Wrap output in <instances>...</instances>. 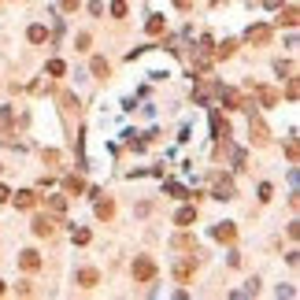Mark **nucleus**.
I'll list each match as a JSON object with an SVG mask.
<instances>
[{"label": "nucleus", "instance_id": "1", "mask_svg": "<svg viewBox=\"0 0 300 300\" xmlns=\"http://www.w3.org/2000/svg\"><path fill=\"white\" fill-rule=\"evenodd\" d=\"M156 278V263L148 256H137L134 259V282H152Z\"/></svg>", "mask_w": 300, "mask_h": 300}, {"label": "nucleus", "instance_id": "2", "mask_svg": "<svg viewBox=\"0 0 300 300\" xmlns=\"http://www.w3.org/2000/svg\"><path fill=\"white\" fill-rule=\"evenodd\" d=\"M215 93L222 97V104H226V108H245V97H241L237 89H222V86H219Z\"/></svg>", "mask_w": 300, "mask_h": 300}, {"label": "nucleus", "instance_id": "3", "mask_svg": "<svg viewBox=\"0 0 300 300\" xmlns=\"http://www.w3.org/2000/svg\"><path fill=\"white\" fill-rule=\"evenodd\" d=\"M245 37H248L252 45H267V41H270V26H263V23H259V26H248Z\"/></svg>", "mask_w": 300, "mask_h": 300}, {"label": "nucleus", "instance_id": "4", "mask_svg": "<svg viewBox=\"0 0 300 300\" xmlns=\"http://www.w3.org/2000/svg\"><path fill=\"white\" fill-rule=\"evenodd\" d=\"M215 200H233V182L230 178H215Z\"/></svg>", "mask_w": 300, "mask_h": 300}, {"label": "nucleus", "instance_id": "5", "mask_svg": "<svg viewBox=\"0 0 300 300\" xmlns=\"http://www.w3.org/2000/svg\"><path fill=\"white\" fill-rule=\"evenodd\" d=\"M211 130H215V137H219V141H226V137H230V123L219 115V111H211Z\"/></svg>", "mask_w": 300, "mask_h": 300}, {"label": "nucleus", "instance_id": "6", "mask_svg": "<svg viewBox=\"0 0 300 300\" xmlns=\"http://www.w3.org/2000/svg\"><path fill=\"white\" fill-rule=\"evenodd\" d=\"M211 233H215V241H226V245H230V241L237 237V226H233V222H219Z\"/></svg>", "mask_w": 300, "mask_h": 300}, {"label": "nucleus", "instance_id": "7", "mask_svg": "<svg viewBox=\"0 0 300 300\" xmlns=\"http://www.w3.org/2000/svg\"><path fill=\"white\" fill-rule=\"evenodd\" d=\"M252 141H256V145H267L270 141V134H267V126L259 123V115H252Z\"/></svg>", "mask_w": 300, "mask_h": 300}, {"label": "nucleus", "instance_id": "8", "mask_svg": "<svg viewBox=\"0 0 300 300\" xmlns=\"http://www.w3.org/2000/svg\"><path fill=\"white\" fill-rule=\"evenodd\" d=\"M37 204V196H34V189H19L15 193V208H23V211H30Z\"/></svg>", "mask_w": 300, "mask_h": 300}, {"label": "nucleus", "instance_id": "9", "mask_svg": "<svg viewBox=\"0 0 300 300\" xmlns=\"http://www.w3.org/2000/svg\"><path fill=\"white\" fill-rule=\"evenodd\" d=\"M45 208H49L52 215H63V211H67V196H60V193H56V196H45Z\"/></svg>", "mask_w": 300, "mask_h": 300}, {"label": "nucleus", "instance_id": "10", "mask_svg": "<svg viewBox=\"0 0 300 300\" xmlns=\"http://www.w3.org/2000/svg\"><path fill=\"white\" fill-rule=\"evenodd\" d=\"M174 222H178V226H189V222H196V208H193V204H185V208H178Z\"/></svg>", "mask_w": 300, "mask_h": 300}, {"label": "nucleus", "instance_id": "11", "mask_svg": "<svg viewBox=\"0 0 300 300\" xmlns=\"http://www.w3.org/2000/svg\"><path fill=\"white\" fill-rule=\"evenodd\" d=\"M30 230L37 233V237H49V233H52V219H45V215H37V219L30 222Z\"/></svg>", "mask_w": 300, "mask_h": 300}, {"label": "nucleus", "instance_id": "12", "mask_svg": "<svg viewBox=\"0 0 300 300\" xmlns=\"http://www.w3.org/2000/svg\"><path fill=\"white\" fill-rule=\"evenodd\" d=\"M19 263H23V270H37V267H41V256H37L34 248H26L23 256H19Z\"/></svg>", "mask_w": 300, "mask_h": 300}, {"label": "nucleus", "instance_id": "13", "mask_svg": "<svg viewBox=\"0 0 300 300\" xmlns=\"http://www.w3.org/2000/svg\"><path fill=\"white\" fill-rule=\"evenodd\" d=\"M174 278H178V282H189V278H193V263H189V259H178V263H174Z\"/></svg>", "mask_w": 300, "mask_h": 300}, {"label": "nucleus", "instance_id": "14", "mask_svg": "<svg viewBox=\"0 0 300 300\" xmlns=\"http://www.w3.org/2000/svg\"><path fill=\"white\" fill-rule=\"evenodd\" d=\"M256 93H259V104H263V108H274L278 104V93L270 89V86H259Z\"/></svg>", "mask_w": 300, "mask_h": 300}, {"label": "nucleus", "instance_id": "15", "mask_svg": "<svg viewBox=\"0 0 300 300\" xmlns=\"http://www.w3.org/2000/svg\"><path fill=\"white\" fill-rule=\"evenodd\" d=\"M97 282H100V274H97V270H93V267H86V270H78V285H86V289H93Z\"/></svg>", "mask_w": 300, "mask_h": 300}, {"label": "nucleus", "instance_id": "16", "mask_svg": "<svg viewBox=\"0 0 300 300\" xmlns=\"http://www.w3.org/2000/svg\"><path fill=\"white\" fill-rule=\"evenodd\" d=\"M26 37H30V45H41V41H45V37H49V30H45V26H41V23H34V26H30V30H26Z\"/></svg>", "mask_w": 300, "mask_h": 300}, {"label": "nucleus", "instance_id": "17", "mask_svg": "<svg viewBox=\"0 0 300 300\" xmlns=\"http://www.w3.org/2000/svg\"><path fill=\"white\" fill-rule=\"evenodd\" d=\"M296 23H300V12H296V8H285V12L278 15V26H296Z\"/></svg>", "mask_w": 300, "mask_h": 300}, {"label": "nucleus", "instance_id": "18", "mask_svg": "<svg viewBox=\"0 0 300 300\" xmlns=\"http://www.w3.org/2000/svg\"><path fill=\"white\" fill-rule=\"evenodd\" d=\"M63 189H67V193H82V189H86V182H82L78 174H67V178H63Z\"/></svg>", "mask_w": 300, "mask_h": 300}, {"label": "nucleus", "instance_id": "19", "mask_svg": "<svg viewBox=\"0 0 300 300\" xmlns=\"http://www.w3.org/2000/svg\"><path fill=\"white\" fill-rule=\"evenodd\" d=\"M233 52H237V41H222L219 49H215V56H219V60H230Z\"/></svg>", "mask_w": 300, "mask_h": 300}, {"label": "nucleus", "instance_id": "20", "mask_svg": "<svg viewBox=\"0 0 300 300\" xmlns=\"http://www.w3.org/2000/svg\"><path fill=\"white\" fill-rule=\"evenodd\" d=\"M97 215H100V219H111V215H115V204H111L108 196H104V200H97Z\"/></svg>", "mask_w": 300, "mask_h": 300}, {"label": "nucleus", "instance_id": "21", "mask_svg": "<svg viewBox=\"0 0 300 300\" xmlns=\"http://www.w3.org/2000/svg\"><path fill=\"white\" fill-rule=\"evenodd\" d=\"M71 241H74V245H89V230L86 226H78V230L71 226Z\"/></svg>", "mask_w": 300, "mask_h": 300}, {"label": "nucleus", "instance_id": "22", "mask_svg": "<svg viewBox=\"0 0 300 300\" xmlns=\"http://www.w3.org/2000/svg\"><path fill=\"white\" fill-rule=\"evenodd\" d=\"M45 71H49L52 78H60V74H67V63H63V60H49V67H45Z\"/></svg>", "mask_w": 300, "mask_h": 300}, {"label": "nucleus", "instance_id": "23", "mask_svg": "<svg viewBox=\"0 0 300 300\" xmlns=\"http://www.w3.org/2000/svg\"><path fill=\"white\" fill-rule=\"evenodd\" d=\"M163 15H152V19H148V34H163Z\"/></svg>", "mask_w": 300, "mask_h": 300}, {"label": "nucleus", "instance_id": "24", "mask_svg": "<svg viewBox=\"0 0 300 300\" xmlns=\"http://www.w3.org/2000/svg\"><path fill=\"white\" fill-rule=\"evenodd\" d=\"M108 12H111V15H115V19H126V4H123V0H115V4H111V8H108Z\"/></svg>", "mask_w": 300, "mask_h": 300}, {"label": "nucleus", "instance_id": "25", "mask_svg": "<svg viewBox=\"0 0 300 300\" xmlns=\"http://www.w3.org/2000/svg\"><path fill=\"white\" fill-rule=\"evenodd\" d=\"M285 97H289V100H296V97H300V86H296V78H289V86H285Z\"/></svg>", "mask_w": 300, "mask_h": 300}, {"label": "nucleus", "instance_id": "26", "mask_svg": "<svg viewBox=\"0 0 300 300\" xmlns=\"http://www.w3.org/2000/svg\"><path fill=\"white\" fill-rule=\"evenodd\" d=\"M285 156H289V163H296V156H300V148H296V141H289V145H285Z\"/></svg>", "mask_w": 300, "mask_h": 300}, {"label": "nucleus", "instance_id": "27", "mask_svg": "<svg viewBox=\"0 0 300 300\" xmlns=\"http://www.w3.org/2000/svg\"><path fill=\"white\" fill-rule=\"evenodd\" d=\"M93 74H104V78H108V63L104 60H93Z\"/></svg>", "mask_w": 300, "mask_h": 300}, {"label": "nucleus", "instance_id": "28", "mask_svg": "<svg viewBox=\"0 0 300 300\" xmlns=\"http://www.w3.org/2000/svg\"><path fill=\"white\" fill-rule=\"evenodd\" d=\"M274 71H278V74H293L296 67H293V63H282V60H278V63H274Z\"/></svg>", "mask_w": 300, "mask_h": 300}, {"label": "nucleus", "instance_id": "29", "mask_svg": "<svg viewBox=\"0 0 300 300\" xmlns=\"http://www.w3.org/2000/svg\"><path fill=\"white\" fill-rule=\"evenodd\" d=\"M167 193H174V196H189V193H185L178 182H167Z\"/></svg>", "mask_w": 300, "mask_h": 300}, {"label": "nucleus", "instance_id": "30", "mask_svg": "<svg viewBox=\"0 0 300 300\" xmlns=\"http://www.w3.org/2000/svg\"><path fill=\"white\" fill-rule=\"evenodd\" d=\"M233 167H245V148H233Z\"/></svg>", "mask_w": 300, "mask_h": 300}, {"label": "nucleus", "instance_id": "31", "mask_svg": "<svg viewBox=\"0 0 300 300\" xmlns=\"http://www.w3.org/2000/svg\"><path fill=\"white\" fill-rule=\"evenodd\" d=\"M78 4H82V0H60L63 12H78Z\"/></svg>", "mask_w": 300, "mask_h": 300}, {"label": "nucleus", "instance_id": "32", "mask_svg": "<svg viewBox=\"0 0 300 300\" xmlns=\"http://www.w3.org/2000/svg\"><path fill=\"white\" fill-rule=\"evenodd\" d=\"M270 193H274V189H270V185H267V182H263V185H259V200H263V204L270 200Z\"/></svg>", "mask_w": 300, "mask_h": 300}, {"label": "nucleus", "instance_id": "33", "mask_svg": "<svg viewBox=\"0 0 300 300\" xmlns=\"http://www.w3.org/2000/svg\"><path fill=\"white\" fill-rule=\"evenodd\" d=\"M8 123H12V111H8V108H0V126H8Z\"/></svg>", "mask_w": 300, "mask_h": 300}, {"label": "nucleus", "instance_id": "34", "mask_svg": "<svg viewBox=\"0 0 300 300\" xmlns=\"http://www.w3.org/2000/svg\"><path fill=\"white\" fill-rule=\"evenodd\" d=\"M263 8H270V12H278V8H282V0H263Z\"/></svg>", "mask_w": 300, "mask_h": 300}, {"label": "nucleus", "instance_id": "35", "mask_svg": "<svg viewBox=\"0 0 300 300\" xmlns=\"http://www.w3.org/2000/svg\"><path fill=\"white\" fill-rule=\"evenodd\" d=\"M4 200H12V193H8V185H0V204Z\"/></svg>", "mask_w": 300, "mask_h": 300}, {"label": "nucleus", "instance_id": "36", "mask_svg": "<svg viewBox=\"0 0 300 300\" xmlns=\"http://www.w3.org/2000/svg\"><path fill=\"white\" fill-rule=\"evenodd\" d=\"M174 4H178V8H182V12H185V8H189V4H193V0H174Z\"/></svg>", "mask_w": 300, "mask_h": 300}, {"label": "nucleus", "instance_id": "37", "mask_svg": "<svg viewBox=\"0 0 300 300\" xmlns=\"http://www.w3.org/2000/svg\"><path fill=\"white\" fill-rule=\"evenodd\" d=\"M0 296H4V282H0Z\"/></svg>", "mask_w": 300, "mask_h": 300}]
</instances>
